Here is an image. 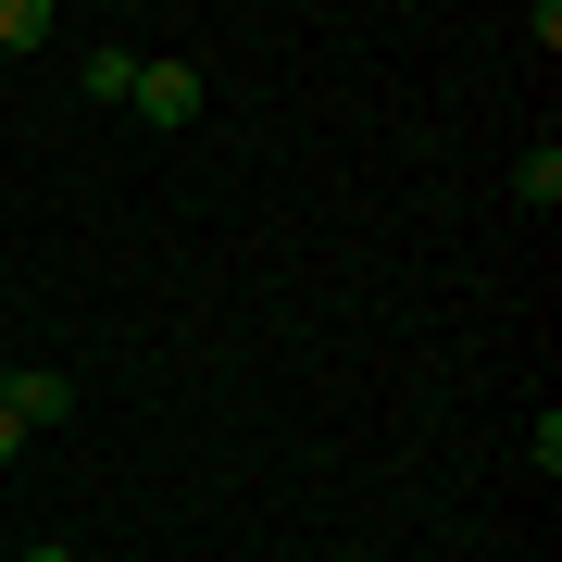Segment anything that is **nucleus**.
<instances>
[{
	"label": "nucleus",
	"mask_w": 562,
	"mask_h": 562,
	"mask_svg": "<svg viewBox=\"0 0 562 562\" xmlns=\"http://www.w3.org/2000/svg\"><path fill=\"white\" fill-rule=\"evenodd\" d=\"M0 413H13V438H38V425L76 413V375H50V362H13V375H0Z\"/></svg>",
	"instance_id": "f257e3e1"
},
{
	"label": "nucleus",
	"mask_w": 562,
	"mask_h": 562,
	"mask_svg": "<svg viewBox=\"0 0 562 562\" xmlns=\"http://www.w3.org/2000/svg\"><path fill=\"white\" fill-rule=\"evenodd\" d=\"M138 125H201V63H138Z\"/></svg>",
	"instance_id": "f03ea898"
},
{
	"label": "nucleus",
	"mask_w": 562,
	"mask_h": 562,
	"mask_svg": "<svg viewBox=\"0 0 562 562\" xmlns=\"http://www.w3.org/2000/svg\"><path fill=\"white\" fill-rule=\"evenodd\" d=\"M513 201H525V213H550V201H562V150H550V138L513 162Z\"/></svg>",
	"instance_id": "7ed1b4c3"
},
{
	"label": "nucleus",
	"mask_w": 562,
	"mask_h": 562,
	"mask_svg": "<svg viewBox=\"0 0 562 562\" xmlns=\"http://www.w3.org/2000/svg\"><path fill=\"white\" fill-rule=\"evenodd\" d=\"M76 76H88V101H125V88H138V50H88Z\"/></svg>",
	"instance_id": "20e7f679"
},
{
	"label": "nucleus",
	"mask_w": 562,
	"mask_h": 562,
	"mask_svg": "<svg viewBox=\"0 0 562 562\" xmlns=\"http://www.w3.org/2000/svg\"><path fill=\"white\" fill-rule=\"evenodd\" d=\"M50 38V13H38V0H0V50H38Z\"/></svg>",
	"instance_id": "39448f33"
},
{
	"label": "nucleus",
	"mask_w": 562,
	"mask_h": 562,
	"mask_svg": "<svg viewBox=\"0 0 562 562\" xmlns=\"http://www.w3.org/2000/svg\"><path fill=\"white\" fill-rule=\"evenodd\" d=\"M25 562H76V550H63V538H38V550H25Z\"/></svg>",
	"instance_id": "423d86ee"
},
{
	"label": "nucleus",
	"mask_w": 562,
	"mask_h": 562,
	"mask_svg": "<svg viewBox=\"0 0 562 562\" xmlns=\"http://www.w3.org/2000/svg\"><path fill=\"white\" fill-rule=\"evenodd\" d=\"M13 450H25V438H13V413H0V462H13Z\"/></svg>",
	"instance_id": "0eeeda50"
},
{
	"label": "nucleus",
	"mask_w": 562,
	"mask_h": 562,
	"mask_svg": "<svg viewBox=\"0 0 562 562\" xmlns=\"http://www.w3.org/2000/svg\"><path fill=\"white\" fill-rule=\"evenodd\" d=\"M0 375H13V350H0Z\"/></svg>",
	"instance_id": "6e6552de"
}]
</instances>
